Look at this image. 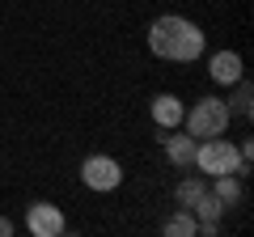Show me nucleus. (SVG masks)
<instances>
[{
  "label": "nucleus",
  "instance_id": "nucleus-1",
  "mask_svg": "<svg viewBox=\"0 0 254 237\" xmlns=\"http://www.w3.org/2000/svg\"><path fill=\"white\" fill-rule=\"evenodd\" d=\"M203 30L190 26L187 17H157L148 26V51L161 55V59H174V64H190L203 55Z\"/></svg>",
  "mask_w": 254,
  "mask_h": 237
},
{
  "label": "nucleus",
  "instance_id": "nucleus-2",
  "mask_svg": "<svg viewBox=\"0 0 254 237\" xmlns=\"http://www.w3.org/2000/svg\"><path fill=\"white\" fill-rule=\"evenodd\" d=\"M182 123L190 127V136H195V140L225 136V127H229V106H225L220 98H199V102H195V110L182 115Z\"/></svg>",
  "mask_w": 254,
  "mask_h": 237
},
{
  "label": "nucleus",
  "instance_id": "nucleus-3",
  "mask_svg": "<svg viewBox=\"0 0 254 237\" xmlns=\"http://www.w3.org/2000/svg\"><path fill=\"white\" fill-rule=\"evenodd\" d=\"M195 165H199V174H237L242 178V153H237V144H229V140L212 136L203 140L199 148H195Z\"/></svg>",
  "mask_w": 254,
  "mask_h": 237
},
{
  "label": "nucleus",
  "instance_id": "nucleus-4",
  "mask_svg": "<svg viewBox=\"0 0 254 237\" xmlns=\"http://www.w3.org/2000/svg\"><path fill=\"white\" fill-rule=\"evenodd\" d=\"M81 182L89 186V191H115V186L123 182V165H119L115 157L93 153V157L81 161Z\"/></svg>",
  "mask_w": 254,
  "mask_h": 237
},
{
  "label": "nucleus",
  "instance_id": "nucleus-5",
  "mask_svg": "<svg viewBox=\"0 0 254 237\" xmlns=\"http://www.w3.org/2000/svg\"><path fill=\"white\" fill-rule=\"evenodd\" d=\"M26 229L34 237H60L64 229V212L55 208V203H34V208H30V216H26Z\"/></svg>",
  "mask_w": 254,
  "mask_h": 237
},
{
  "label": "nucleus",
  "instance_id": "nucleus-6",
  "mask_svg": "<svg viewBox=\"0 0 254 237\" xmlns=\"http://www.w3.org/2000/svg\"><path fill=\"white\" fill-rule=\"evenodd\" d=\"M195 136H165V157H170L174 170H190L195 165Z\"/></svg>",
  "mask_w": 254,
  "mask_h": 237
},
{
  "label": "nucleus",
  "instance_id": "nucleus-7",
  "mask_svg": "<svg viewBox=\"0 0 254 237\" xmlns=\"http://www.w3.org/2000/svg\"><path fill=\"white\" fill-rule=\"evenodd\" d=\"M212 81H216V85L242 81V55H237V51H216V55H212Z\"/></svg>",
  "mask_w": 254,
  "mask_h": 237
},
{
  "label": "nucleus",
  "instance_id": "nucleus-8",
  "mask_svg": "<svg viewBox=\"0 0 254 237\" xmlns=\"http://www.w3.org/2000/svg\"><path fill=\"white\" fill-rule=\"evenodd\" d=\"M182 102L174 98V93H161V98H153V118H157V127H178L182 123Z\"/></svg>",
  "mask_w": 254,
  "mask_h": 237
},
{
  "label": "nucleus",
  "instance_id": "nucleus-9",
  "mask_svg": "<svg viewBox=\"0 0 254 237\" xmlns=\"http://www.w3.org/2000/svg\"><path fill=\"white\" fill-rule=\"evenodd\" d=\"M190 212H195V220H199V225H216V220L225 216V203H220L216 195H212V186H208V191H203L199 199L190 203Z\"/></svg>",
  "mask_w": 254,
  "mask_h": 237
},
{
  "label": "nucleus",
  "instance_id": "nucleus-10",
  "mask_svg": "<svg viewBox=\"0 0 254 237\" xmlns=\"http://www.w3.org/2000/svg\"><path fill=\"white\" fill-rule=\"evenodd\" d=\"M212 195H216L225 208H237V203H242V182H237V174H216Z\"/></svg>",
  "mask_w": 254,
  "mask_h": 237
},
{
  "label": "nucleus",
  "instance_id": "nucleus-11",
  "mask_svg": "<svg viewBox=\"0 0 254 237\" xmlns=\"http://www.w3.org/2000/svg\"><path fill=\"white\" fill-rule=\"evenodd\" d=\"M165 233H170V237H195V233H199V220L182 208L174 220H165Z\"/></svg>",
  "mask_w": 254,
  "mask_h": 237
},
{
  "label": "nucleus",
  "instance_id": "nucleus-12",
  "mask_svg": "<svg viewBox=\"0 0 254 237\" xmlns=\"http://www.w3.org/2000/svg\"><path fill=\"white\" fill-rule=\"evenodd\" d=\"M203 191H208V182H203V178H182V182H178V203L190 212V203L199 199Z\"/></svg>",
  "mask_w": 254,
  "mask_h": 237
},
{
  "label": "nucleus",
  "instance_id": "nucleus-13",
  "mask_svg": "<svg viewBox=\"0 0 254 237\" xmlns=\"http://www.w3.org/2000/svg\"><path fill=\"white\" fill-rule=\"evenodd\" d=\"M233 85H237L233 102H225V106H229V115H242V118H250V115H254V106H250V85H246V81H233Z\"/></svg>",
  "mask_w": 254,
  "mask_h": 237
},
{
  "label": "nucleus",
  "instance_id": "nucleus-14",
  "mask_svg": "<svg viewBox=\"0 0 254 237\" xmlns=\"http://www.w3.org/2000/svg\"><path fill=\"white\" fill-rule=\"evenodd\" d=\"M9 233H13V225H9L4 216H0V237H9Z\"/></svg>",
  "mask_w": 254,
  "mask_h": 237
}]
</instances>
